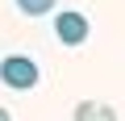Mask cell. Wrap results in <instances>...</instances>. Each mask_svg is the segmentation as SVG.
I'll return each mask as SVG.
<instances>
[{"mask_svg":"<svg viewBox=\"0 0 125 121\" xmlns=\"http://www.w3.org/2000/svg\"><path fill=\"white\" fill-rule=\"evenodd\" d=\"M0 121H13V113H9V109H0Z\"/></svg>","mask_w":125,"mask_h":121,"instance_id":"5b68a950","label":"cell"},{"mask_svg":"<svg viewBox=\"0 0 125 121\" xmlns=\"http://www.w3.org/2000/svg\"><path fill=\"white\" fill-rule=\"evenodd\" d=\"M0 84L13 88V92H29L38 84V63L25 54H9L4 63H0Z\"/></svg>","mask_w":125,"mask_h":121,"instance_id":"6da1fadb","label":"cell"},{"mask_svg":"<svg viewBox=\"0 0 125 121\" xmlns=\"http://www.w3.org/2000/svg\"><path fill=\"white\" fill-rule=\"evenodd\" d=\"M17 9H21L25 17H42V13L54 9V0H17Z\"/></svg>","mask_w":125,"mask_h":121,"instance_id":"277c9868","label":"cell"},{"mask_svg":"<svg viewBox=\"0 0 125 121\" xmlns=\"http://www.w3.org/2000/svg\"><path fill=\"white\" fill-rule=\"evenodd\" d=\"M54 33H58L62 46H83L88 33H92V25H88L83 13H58V17H54Z\"/></svg>","mask_w":125,"mask_h":121,"instance_id":"7a4b0ae2","label":"cell"},{"mask_svg":"<svg viewBox=\"0 0 125 121\" xmlns=\"http://www.w3.org/2000/svg\"><path fill=\"white\" fill-rule=\"evenodd\" d=\"M75 121H117V109L104 100H79L75 104Z\"/></svg>","mask_w":125,"mask_h":121,"instance_id":"3957f363","label":"cell"}]
</instances>
